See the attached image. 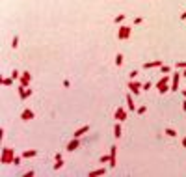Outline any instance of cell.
<instances>
[{"label":"cell","mask_w":186,"mask_h":177,"mask_svg":"<svg viewBox=\"0 0 186 177\" xmlns=\"http://www.w3.org/2000/svg\"><path fill=\"white\" fill-rule=\"evenodd\" d=\"M145 112H147V106H145V104H140L136 108V114H140V116H141V114H145Z\"/></svg>","instance_id":"44dd1931"},{"label":"cell","mask_w":186,"mask_h":177,"mask_svg":"<svg viewBox=\"0 0 186 177\" xmlns=\"http://www.w3.org/2000/svg\"><path fill=\"white\" fill-rule=\"evenodd\" d=\"M164 134L166 136H169V138H175V136H177V131H175V129H164Z\"/></svg>","instance_id":"ac0fdd59"},{"label":"cell","mask_w":186,"mask_h":177,"mask_svg":"<svg viewBox=\"0 0 186 177\" xmlns=\"http://www.w3.org/2000/svg\"><path fill=\"white\" fill-rule=\"evenodd\" d=\"M183 95H184V97H186V90H183Z\"/></svg>","instance_id":"8d00e7d4"},{"label":"cell","mask_w":186,"mask_h":177,"mask_svg":"<svg viewBox=\"0 0 186 177\" xmlns=\"http://www.w3.org/2000/svg\"><path fill=\"white\" fill-rule=\"evenodd\" d=\"M156 90L164 95V93H168V92H171V88H169V84H162V82H156Z\"/></svg>","instance_id":"4fadbf2b"},{"label":"cell","mask_w":186,"mask_h":177,"mask_svg":"<svg viewBox=\"0 0 186 177\" xmlns=\"http://www.w3.org/2000/svg\"><path fill=\"white\" fill-rule=\"evenodd\" d=\"M130 32H132V28H130V26H121V28L117 30V37H119L121 41H125V39L130 37Z\"/></svg>","instance_id":"3957f363"},{"label":"cell","mask_w":186,"mask_h":177,"mask_svg":"<svg viewBox=\"0 0 186 177\" xmlns=\"http://www.w3.org/2000/svg\"><path fill=\"white\" fill-rule=\"evenodd\" d=\"M63 166V160L60 159V160H54V170H60V168Z\"/></svg>","instance_id":"603a6c76"},{"label":"cell","mask_w":186,"mask_h":177,"mask_svg":"<svg viewBox=\"0 0 186 177\" xmlns=\"http://www.w3.org/2000/svg\"><path fill=\"white\" fill-rule=\"evenodd\" d=\"M13 82H15V78L13 77H6V78H2V86H13Z\"/></svg>","instance_id":"2e32d148"},{"label":"cell","mask_w":186,"mask_h":177,"mask_svg":"<svg viewBox=\"0 0 186 177\" xmlns=\"http://www.w3.org/2000/svg\"><path fill=\"white\" fill-rule=\"evenodd\" d=\"M114 119H117V121H125V119H126V110L123 108V106H117V108H116Z\"/></svg>","instance_id":"8992f818"},{"label":"cell","mask_w":186,"mask_h":177,"mask_svg":"<svg viewBox=\"0 0 186 177\" xmlns=\"http://www.w3.org/2000/svg\"><path fill=\"white\" fill-rule=\"evenodd\" d=\"M181 144H183V147L186 149V136H183V142H181Z\"/></svg>","instance_id":"836d02e7"},{"label":"cell","mask_w":186,"mask_h":177,"mask_svg":"<svg viewBox=\"0 0 186 177\" xmlns=\"http://www.w3.org/2000/svg\"><path fill=\"white\" fill-rule=\"evenodd\" d=\"M21 75H22V73H19L17 69H13V73H11V77H13L15 80H19V78H21Z\"/></svg>","instance_id":"4316f807"},{"label":"cell","mask_w":186,"mask_h":177,"mask_svg":"<svg viewBox=\"0 0 186 177\" xmlns=\"http://www.w3.org/2000/svg\"><path fill=\"white\" fill-rule=\"evenodd\" d=\"M116 65H123V54L121 52L116 54Z\"/></svg>","instance_id":"ffe728a7"},{"label":"cell","mask_w":186,"mask_h":177,"mask_svg":"<svg viewBox=\"0 0 186 177\" xmlns=\"http://www.w3.org/2000/svg\"><path fill=\"white\" fill-rule=\"evenodd\" d=\"M138 75H140V73H138V71H130V75H129V77H130V80H134V78H136Z\"/></svg>","instance_id":"f546056e"},{"label":"cell","mask_w":186,"mask_h":177,"mask_svg":"<svg viewBox=\"0 0 186 177\" xmlns=\"http://www.w3.org/2000/svg\"><path fill=\"white\" fill-rule=\"evenodd\" d=\"M160 71H162L164 75H168V73H171V67H169V65H162V67H160Z\"/></svg>","instance_id":"cb8c5ba5"},{"label":"cell","mask_w":186,"mask_h":177,"mask_svg":"<svg viewBox=\"0 0 186 177\" xmlns=\"http://www.w3.org/2000/svg\"><path fill=\"white\" fill-rule=\"evenodd\" d=\"M162 60H155V62H145L143 64V69H155V67H162Z\"/></svg>","instance_id":"8fae6325"},{"label":"cell","mask_w":186,"mask_h":177,"mask_svg":"<svg viewBox=\"0 0 186 177\" xmlns=\"http://www.w3.org/2000/svg\"><path fill=\"white\" fill-rule=\"evenodd\" d=\"M34 175H35V172H34V170H28V172L24 174V177H34Z\"/></svg>","instance_id":"4dcf8cb0"},{"label":"cell","mask_w":186,"mask_h":177,"mask_svg":"<svg viewBox=\"0 0 186 177\" xmlns=\"http://www.w3.org/2000/svg\"><path fill=\"white\" fill-rule=\"evenodd\" d=\"M179 17H181V21H186V9H184V11H183V13H181V15H179Z\"/></svg>","instance_id":"d6a6232c"},{"label":"cell","mask_w":186,"mask_h":177,"mask_svg":"<svg viewBox=\"0 0 186 177\" xmlns=\"http://www.w3.org/2000/svg\"><path fill=\"white\" fill-rule=\"evenodd\" d=\"M151 88H153V82H149V80L145 82L143 86H141V90H145V92H147V90H151Z\"/></svg>","instance_id":"484cf974"},{"label":"cell","mask_w":186,"mask_h":177,"mask_svg":"<svg viewBox=\"0 0 186 177\" xmlns=\"http://www.w3.org/2000/svg\"><path fill=\"white\" fill-rule=\"evenodd\" d=\"M125 17H126L125 13H119V15H116V19H114V22H116V24H119V22H123V21H125Z\"/></svg>","instance_id":"d6986e66"},{"label":"cell","mask_w":186,"mask_h":177,"mask_svg":"<svg viewBox=\"0 0 186 177\" xmlns=\"http://www.w3.org/2000/svg\"><path fill=\"white\" fill-rule=\"evenodd\" d=\"M104 162H110V155H104V157H101V164H104Z\"/></svg>","instance_id":"f1b7e54d"},{"label":"cell","mask_w":186,"mask_h":177,"mask_svg":"<svg viewBox=\"0 0 186 177\" xmlns=\"http://www.w3.org/2000/svg\"><path fill=\"white\" fill-rule=\"evenodd\" d=\"M34 116H35L34 110H30V108H24V110L21 112V119H22V121H30V119H34Z\"/></svg>","instance_id":"52a82bcc"},{"label":"cell","mask_w":186,"mask_h":177,"mask_svg":"<svg viewBox=\"0 0 186 177\" xmlns=\"http://www.w3.org/2000/svg\"><path fill=\"white\" fill-rule=\"evenodd\" d=\"M116 159H117V147L112 145V147H110V166L112 168H116Z\"/></svg>","instance_id":"9c48e42d"},{"label":"cell","mask_w":186,"mask_h":177,"mask_svg":"<svg viewBox=\"0 0 186 177\" xmlns=\"http://www.w3.org/2000/svg\"><path fill=\"white\" fill-rule=\"evenodd\" d=\"M80 144H82L80 138H73V140L69 142V144H67V147H65V149L71 153V151H74V149H78V147H80Z\"/></svg>","instance_id":"ba28073f"},{"label":"cell","mask_w":186,"mask_h":177,"mask_svg":"<svg viewBox=\"0 0 186 177\" xmlns=\"http://www.w3.org/2000/svg\"><path fill=\"white\" fill-rule=\"evenodd\" d=\"M19 47V35H15L13 39H11V49H17Z\"/></svg>","instance_id":"7402d4cb"},{"label":"cell","mask_w":186,"mask_h":177,"mask_svg":"<svg viewBox=\"0 0 186 177\" xmlns=\"http://www.w3.org/2000/svg\"><path fill=\"white\" fill-rule=\"evenodd\" d=\"M114 136H116V138H121V136H123V129H121V123H119V121L114 125Z\"/></svg>","instance_id":"5bb4252c"},{"label":"cell","mask_w":186,"mask_h":177,"mask_svg":"<svg viewBox=\"0 0 186 177\" xmlns=\"http://www.w3.org/2000/svg\"><path fill=\"white\" fill-rule=\"evenodd\" d=\"M141 21H143L141 17H136V19H134V24H141Z\"/></svg>","instance_id":"1f68e13d"},{"label":"cell","mask_w":186,"mask_h":177,"mask_svg":"<svg viewBox=\"0 0 186 177\" xmlns=\"http://www.w3.org/2000/svg\"><path fill=\"white\" fill-rule=\"evenodd\" d=\"M175 69H186V62H177Z\"/></svg>","instance_id":"d4e9b609"},{"label":"cell","mask_w":186,"mask_h":177,"mask_svg":"<svg viewBox=\"0 0 186 177\" xmlns=\"http://www.w3.org/2000/svg\"><path fill=\"white\" fill-rule=\"evenodd\" d=\"M37 157V151L35 149H28V151H22V159H34Z\"/></svg>","instance_id":"9a60e30c"},{"label":"cell","mask_w":186,"mask_h":177,"mask_svg":"<svg viewBox=\"0 0 186 177\" xmlns=\"http://www.w3.org/2000/svg\"><path fill=\"white\" fill-rule=\"evenodd\" d=\"M104 174H106V170H104V168H99V170L89 172V177H97V175H104Z\"/></svg>","instance_id":"e0dca14e"},{"label":"cell","mask_w":186,"mask_h":177,"mask_svg":"<svg viewBox=\"0 0 186 177\" xmlns=\"http://www.w3.org/2000/svg\"><path fill=\"white\" fill-rule=\"evenodd\" d=\"M21 159H22V155L21 157H15V159H13V166H21Z\"/></svg>","instance_id":"83f0119b"},{"label":"cell","mask_w":186,"mask_h":177,"mask_svg":"<svg viewBox=\"0 0 186 177\" xmlns=\"http://www.w3.org/2000/svg\"><path fill=\"white\" fill-rule=\"evenodd\" d=\"M126 106H129V110H130V112H136V108H138V106L136 104H134V99H132V93H126Z\"/></svg>","instance_id":"7c38bea8"},{"label":"cell","mask_w":186,"mask_h":177,"mask_svg":"<svg viewBox=\"0 0 186 177\" xmlns=\"http://www.w3.org/2000/svg\"><path fill=\"white\" fill-rule=\"evenodd\" d=\"M181 75H183V77L186 78V69H183V73H181Z\"/></svg>","instance_id":"d590c367"},{"label":"cell","mask_w":186,"mask_h":177,"mask_svg":"<svg viewBox=\"0 0 186 177\" xmlns=\"http://www.w3.org/2000/svg\"><path fill=\"white\" fill-rule=\"evenodd\" d=\"M141 82H138V80H129V90H130V93L132 95H138V93L141 92Z\"/></svg>","instance_id":"7a4b0ae2"},{"label":"cell","mask_w":186,"mask_h":177,"mask_svg":"<svg viewBox=\"0 0 186 177\" xmlns=\"http://www.w3.org/2000/svg\"><path fill=\"white\" fill-rule=\"evenodd\" d=\"M181 77H183V75H181V73H179V69H177V71H175V75L171 77V84H169L171 92H177V90H179V80H181Z\"/></svg>","instance_id":"5b68a950"},{"label":"cell","mask_w":186,"mask_h":177,"mask_svg":"<svg viewBox=\"0 0 186 177\" xmlns=\"http://www.w3.org/2000/svg\"><path fill=\"white\" fill-rule=\"evenodd\" d=\"M181 104H183V110L186 112V97H184V101H183V103H181Z\"/></svg>","instance_id":"e575fe53"},{"label":"cell","mask_w":186,"mask_h":177,"mask_svg":"<svg viewBox=\"0 0 186 177\" xmlns=\"http://www.w3.org/2000/svg\"><path fill=\"white\" fill-rule=\"evenodd\" d=\"M13 159H15V151L11 147H4L0 162H2V164H13Z\"/></svg>","instance_id":"6da1fadb"},{"label":"cell","mask_w":186,"mask_h":177,"mask_svg":"<svg viewBox=\"0 0 186 177\" xmlns=\"http://www.w3.org/2000/svg\"><path fill=\"white\" fill-rule=\"evenodd\" d=\"M88 131H89V125H82L80 129H76V131L73 132V138H80V136H84Z\"/></svg>","instance_id":"30bf717a"},{"label":"cell","mask_w":186,"mask_h":177,"mask_svg":"<svg viewBox=\"0 0 186 177\" xmlns=\"http://www.w3.org/2000/svg\"><path fill=\"white\" fill-rule=\"evenodd\" d=\"M19 82H21L22 88H28L30 82H32V73H30V71H24V73L21 75V78H19Z\"/></svg>","instance_id":"277c9868"}]
</instances>
